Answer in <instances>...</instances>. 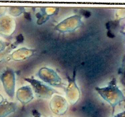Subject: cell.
Masks as SVG:
<instances>
[]
</instances>
